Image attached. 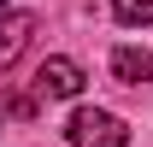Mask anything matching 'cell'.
<instances>
[{"mask_svg": "<svg viewBox=\"0 0 153 147\" xmlns=\"http://www.w3.org/2000/svg\"><path fill=\"white\" fill-rule=\"evenodd\" d=\"M65 135H71L76 147H130V129H124V118H112V112H94V106H82L65 124Z\"/></svg>", "mask_w": 153, "mask_h": 147, "instance_id": "obj_1", "label": "cell"}, {"mask_svg": "<svg viewBox=\"0 0 153 147\" xmlns=\"http://www.w3.org/2000/svg\"><path fill=\"white\" fill-rule=\"evenodd\" d=\"M36 94L41 100H71V94H82V65H76V59H41L36 65Z\"/></svg>", "mask_w": 153, "mask_h": 147, "instance_id": "obj_2", "label": "cell"}, {"mask_svg": "<svg viewBox=\"0 0 153 147\" xmlns=\"http://www.w3.org/2000/svg\"><path fill=\"white\" fill-rule=\"evenodd\" d=\"M30 36H36V18H24V12H0V71L18 65V53L30 47Z\"/></svg>", "mask_w": 153, "mask_h": 147, "instance_id": "obj_3", "label": "cell"}, {"mask_svg": "<svg viewBox=\"0 0 153 147\" xmlns=\"http://www.w3.org/2000/svg\"><path fill=\"white\" fill-rule=\"evenodd\" d=\"M112 76L124 82V88L153 82V53H141V47H112Z\"/></svg>", "mask_w": 153, "mask_h": 147, "instance_id": "obj_4", "label": "cell"}, {"mask_svg": "<svg viewBox=\"0 0 153 147\" xmlns=\"http://www.w3.org/2000/svg\"><path fill=\"white\" fill-rule=\"evenodd\" d=\"M118 24H153V0H112Z\"/></svg>", "mask_w": 153, "mask_h": 147, "instance_id": "obj_5", "label": "cell"}, {"mask_svg": "<svg viewBox=\"0 0 153 147\" xmlns=\"http://www.w3.org/2000/svg\"><path fill=\"white\" fill-rule=\"evenodd\" d=\"M0 12H6V0H0Z\"/></svg>", "mask_w": 153, "mask_h": 147, "instance_id": "obj_6", "label": "cell"}, {"mask_svg": "<svg viewBox=\"0 0 153 147\" xmlns=\"http://www.w3.org/2000/svg\"><path fill=\"white\" fill-rule=\"evenodd\" d=\"M0 124H6V118H0Z\"/></svg>", "mask_w": 153, "mask_h": 147, "instance_id": "obj_7", "label": "cell"}]
</instances>
